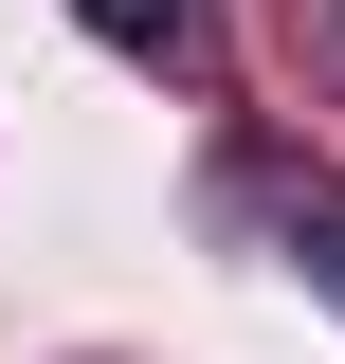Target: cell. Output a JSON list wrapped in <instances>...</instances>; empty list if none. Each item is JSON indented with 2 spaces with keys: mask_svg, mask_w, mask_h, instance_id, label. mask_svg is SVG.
I'll return each mask as SVG.
<instances>
[{
  "mask_svg": "<svg viewBox=\"0 0 345 364\" xmlns=\"http://www.w3.org/2000/svg\"><path fill=\"white\" fill-rule=\"evenodd\" d=\"M91 37H182V18H200V0H73Z\"/></svg>",
  "mask_w": 345,
  "mask_h": 364,
  "instance_id": "cell-1",
  "label": "cell"
},
{
  "mask_svg": "<svg viewBox=\"0 0 345 364\" xmlns=\"http://www.w3.org/2000/svg\"><path fill=\"white\" fill-rule=\"evenodd\" d=\"M291 255H309V291L345 310V200H309V237H291Z\"/></svg>",
  "mask_w": 345,
  "mask_h": 364,
  "instance_id": "cell-2",
  "label": "cell"
}]
</instances>
